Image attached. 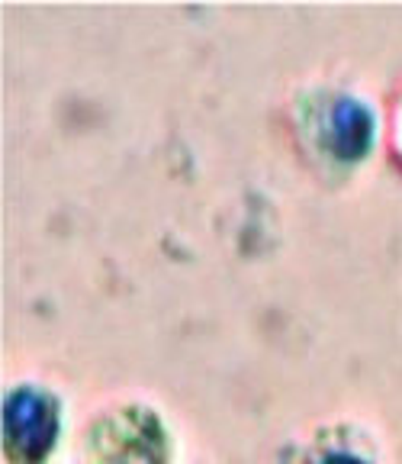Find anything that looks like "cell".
<instances>
[{
	"mask_svg": "<svg viewBox=\"0 0 402 464\" xmlns=\"http://www.w3.org/2000/svg\"><path fill=\"white\" fill-rule=\"evenodd\" d=\"M4 435L7 451L20 461H39L58 435V403L36 384H20L4 403Z\"/></svg>",
	"mask_w": 402,
	"mask_h": 464,
	"instance_id": "obj_2",
	"label": "cell"
},
{
	"mask_svg": "<svg viewBox=\"0 0 402 464\" xmlns=\"http://www.w3.org/2000/svg\"><path fill=\"white\" fill-rule=\"evenodd\" d=\"M396 139H399V149H402V107H399V123H396Z\"/></svg>",
	"mask_w": 402,
	"mask_h": 464,
	"instance_id": "obj_5",
	"label": "cell"
},
{
	"mask_svg": "<svg viewBox=\"0 0 402 464\" xmlns=\"http://www.w3.org/2000/svg\"><path fill=\"white\" fill-rule=\"evenodd\" d=\"M325 145L338 159H360L374 136V116L364 101L351 94H338L325 110Z\"/></svg>",
	"mask_w": 402,
	"mask_h": 464,
	"instance_id": "obj_3",
	"label": "cell"
},
{
	"mask_svg": "<svg viewBox=\"0 0 402 464\" xmlns=\"http://www.w3.org/2000/svg\"><path fill=\"white\" fill-rule=\"evenodd\" d=\"M322 464H370V461H364L358 455H348V451H335V455H325Z\"/></svg>",
	"mask_w": 402,
	"mask_h": 464,
	"instance_id": "obj_4",
	"label": "cell"
},
{
	"mask_svg": "<svg viewBox=\"0 0 402 464\" xmlns=\"http://www.w3.org/2000/svg\"><path fill=\"white\" fill-rule=\"evenodd\" d=\"M165 429L145 406H122L97 420L87 435L91 464H165Z\"/></svg>",
	"mask_w": 402,
	"mask_h": 464,
	"instance_id": "obj_1",
	"label": "cell"
}]
</instances>
